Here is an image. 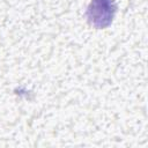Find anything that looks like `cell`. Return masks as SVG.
Listing matches in <instances>:
<instances>
[{"label": "cell", "instance_id": "obj_1", "mask_svg": "<svg viewBox=\"0 0 148 148\" xmlns=\"http://www.w3.org/2000/svg\"><path fill=\"white\" fill-rule=\"evenodd\" d=\"M117 13L114 0H91L88 5L86 16L88 22L96 29L109 27Z\"/></svg>", "mask_w": 148, "mask_h": 148}]
</instances>
